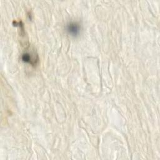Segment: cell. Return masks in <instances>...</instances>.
I'll return each instance as SVG.
<instances>
[{"instance_id": "1", "label": "cell", "mask_w": 160, "mask_h": 160, "mask_svg": "<svg viewBox=\"0 0 160 160\" xmlns=\"http://www.w3.org/2000/svg\"><path fill=\"white\" fill-rule=\"evenodd\" d=\"M67 33L72 37H76L80 34L81 26L77 22H69L65 27Z\"/></svg>"}]
</instances>
